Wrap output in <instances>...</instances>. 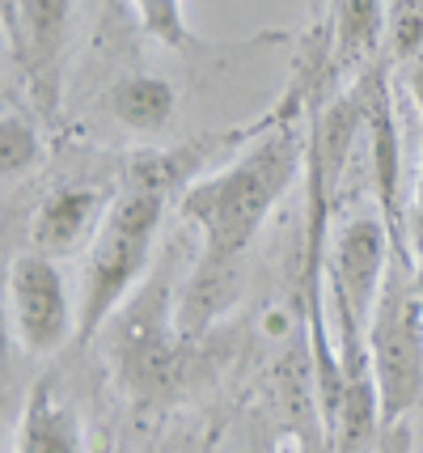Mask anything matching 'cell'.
I'll return each instance as SVG.
<instances>
[{
	"label": "cell",
	"instance_id": "17",
	"mask_svg": "<svg viewBox=\"0 0 423 453\" xmlns=\"http://www.w3.org/2000/svg\"><path fill=\"white\" fill-rule=\"evenodd\" d=\"M411 246L423 250V170H419V191H415V212H411Z\"/></svg>",
	"mask_w": 423,
	"mask_h": 453
},
{
	"label": "cell",
	"instance_id": "1",
	"mask_svg": "<svg viewBox=\"0 0 423 453\" xmlns=\"http://www.w3.org/2000/svg\"><path fill=\"white\" fill-rule=\"evenodd\" d=\"M297 161H301V149H297L292 132L280 127L267 140H259L250 153H242L233 165H224L221 174L200 178L182 196V217L203 237L200 267L191 280V305H195L200 322L216 305V284L229 280L233 263L250 250L262 220L271 217V208L292 187Z\"/></svg>",
	"mask_w": 423,
	"mask_h": 453
},
{
	"label": "cell",
	"instance_id": "11",
	"mask_svg": "<svg viewBox=\"0 0 423 453\" xmlns=\"http://www.w3.org/2000/svg\"><path fill=\"white\" fill-rule=\"evenodd\" d=\"M110 115L136 136H162L178 115V89L157 73H127L110 89Z\"/></svg>",
	"mask_w": 423,
	"mask_h": 453
},
{
	"label": "cell",
	"instance_id": "8",
	"mask_svg": "<svg viewBox=\"0 0 423 453\" xmlns=\"http://www.w3.org/2000/svg\"><path fill=\"white\" fill-rule=\"evenodd\" d=\"M102 217H106V196L98 187H60L34 212V225H30L34 250L47 258L77 255L85 237L102 229Z\"/></svg>",
	"mask_w": 423,
	"mask_h": 453
},
{
	"label": "cell",
	"instance_id": "14",
	"mask_svg": "<svg viewBox=\"0 0 423 453\" xmlns=\"http://www.w3.org/2000/svg\"><path fill=\"white\" fill-rule=\"evenodd\" d=\"M42 161V140L34 132V123L21 111H4L0 115V174L4 182L26 178Z\"/></svg>",
	"mask_w": 423,
	"mask_h": 453
},
{
	"label": "cell",
	"instance_id": "6",
	"mask_svg": "<svg viewBox=\"0 0 423 453\" xmlns=\"http://www.w3.org/2000/svg\"><path fill=\"white\" fill-rule=\"evenodd\" d=\"M162 318V293H140L123 310V322H115V331H119V369L144 395L170 386V369H174V352H170Z\"/></svg>",
	"mask_w": 423,
	"mask_h": 453
},
{
	"label": "cell",
	"instance_id": "16",
	"mask_svg": "<svg viewBox=\"0 0 423 453\" xmlns=\"http://www.w3.org/2000/svg\"><path fill=\"white\" fill-rule=\"evenodd\" d=\"M389 47L398 59L423 56V4L419 0H394L389 9Z\"/></svg>",
	"mask_w": 423,
	"mask_h": 453
},
{
	"label": "cell",
	"instance_id": "13",
	"mask_svg": "<svg viewBox=\"0 0 423 453\" xmlns=\"http://www.w3.org/2000/svg\"><path fill=\"white\" fill-rule=\"evenodd\" d=\"M385 9L381 0H339L335 4V47L343 59H364L373 56V47L381 42L385 30Z\"/></svg>",
	"mask_w": 423,
	"mask_h": 453
},
{
	"label": "cell",
	"instance_id": "9",
	"mask_svg": "<svg viewBox=\"0 0 423 453\" xmlns=\"http://www.w3.org/2000/svg\"><path fill=\"white\" fill-rule=\"evenodd\" d=\"M360 94H364V132H368L373 187H377V203H381L377 217L394 234L398 229V178H403V165H398V119H394V102H389L381 73H373L364 81Z\"/></svg>",
	"mask_w": 423,
	"mask_h": 453
},
{
	"label": "cell",
	"instance_id": "2",
	"mask_svg": "<svg viewBox=\"0 0 423 453\" xmlns=\"http://www.w3.org/2000/svg\"><path fill=\"white\" fill-rule=\"evenodd\" d=\"M165 191L132 182L102 217V229L94 234L89 263H85V293L81 314H77V339H94L119 314L127 293L144 276L148 258H153V237L162 225Z\"/></svg>",
	"mask_w": 423,
	"mask_h": 453
},
{
	"label": "cell",
	"instance_id": "18",
	"mask_svg": "<svg viewBox=\"0 0 423 453\" xmlns=\"http://www.w3.org/2000/svg\"><path fill=\"white\" fill-rule=\"evenodd\" d=\"M411 94H415V102H419V111H423V56L411 68Z\"/></svg>",
	"mask_w": 423,
	"mask_h": 453
},
{
	"label": "cell",
	"instance_id": "15",
	"mask_svg": "<svg viewBox=\"0 0 423 453\" xmlns=\"http://www.w3.org/2000/svg\"><path fill=\"white\" fill-rule=\"evenodd\" d=\"M136 21L148 39H157L170 51H186L195 35L186 26V0H132Z\"/></svg>",
	"mask_w": 423,
	"mask_h": 453
},
{
	"label": "cell",
	"instance_id": "20",
	"mask_svg": "<svg viewBox=\"0 0 423 453\" xmlns=\"http://www.w3.org/2000/svg\"><path fill=\"white\" fill-rule=\"evenodd\" d=\"M377 453H406V436L394 433V449H377Z\"/></svg>",
	"mask_w": 423,
	"mask_h": 453
},
{
	"label": "cell",
	"instance_id": "7",
	"mask_svg": "<svg viewBox=\"0 0 423 453\" xmlns=\"http://www.w3.org/2000/svg\"><path fill=\"white\" fill-rule=\"evenodd\" d=\"M364 127V94H339L326 102V111L313 123V140H309V182H313V220L326 212V203L339 187L343 170L351 161L356 136Z\"/></svg>",
	"mask_w": 423,
	"mask_h": 453
},
{
	"label": "cell",
	"instance_id": "21",
	"mask_svg": "<svg viewBox=\"0 0 423 453\" xmlns=\"http://www.w3.org/2000/svg\"><path fill=\"white\" fill-rule=\"evenodd\" d=\"M245 453H262V449H245Z\"/></svg>",
	"mask_w": 423,
	"mask_h": 453
},
{
	"label": "cell",
	"instance_id": "10",
	"mask_svg": "<svg viewBox=\"0 0 423 453\" xmlns=\"http://www.w3.org/2000/svg\"><path fill=\"white\" fill-rule=\"evenodd\" d=\"M18 453H85L81 419L72 403L56 390V381H39L18 424Z\"/></svg>",
	"mask_w": 423,
	"mask_h": 453
},
{
	"label": "cell",
	"instance_id": "3",
	"mask_svg": "<svg viewBox=\"0 0 423 453\" xmlns=\"http://www.w3.org/2000/svg\"><path fill=\"white\" fill-rule=\"evenodd\" d=\"M364 343L381 398V424L398 428L403 415L415 411L423 398V310L403 263H389L381 296L364 326Z\"/></svg>",
	"mask_w": 423,
	"mask_h": 453
},
{
	"label": "cell",
	"instance_id": "12",
	"mask_svg": "<svg viewBox=\"0 0 423 453\" xmlns=\"http://www.w3.org/2000/svg\"><path fill=\"white\" fill-rule=\"evenodd\" d=\"M9 13L21 21V42L30 47V56L39 59V68H51L64 51L68 26H72V0H18V9L4 0Z\"/></svg>",
	"mask_w": 423,
	"mask_h": 453
},
{
	"label": "cell",
	"instance_id": "5",
	"mask_svg": "<svg viewBox=\"0 0 423 453\" xmlns=\"http://www.w3.org/2000/svg\"><path fill=\"white\" fill-rule=\"evenodd\" d=\"M389 225L381 217H351L343 220L330 246V293L339 318H351L368 326L373 305L381 296V284L389 276Z\"/></svg>",
	"mask_w": 423,
	"mask_h": 453
},
{
	"label": "cell",
	"instance_id": "4",
	"mask_svg": "<svg viewBox=\"0 0 423 453\" xmlns=\"http://www.w3.org/2000/svg\"><path fill=\"white\" fill-rule=\"evenodd\" d=\"M9 314L21 348L30 356H51L56 348H64L68 335H77L72 301L56 258L34 250L9 263Z\"/></svg>",
	"mask_w": 423,
	"mask_h": 453
},
{
	"label": "cell",
	"instance_id": "19",
	"mask_svg": "<svg viewBox=\"0 0 423 453\" xmlns=\"http://www.w3.org/2000/svg\"><path fill=\"white\" fill-rule=\"evenodd\" d=\"M411 284H415V296H419V310H423V250H415V272H411Z\"/></svg>",
	"mask_w": 423,
	"mask_h": 453
}]
</instances>
